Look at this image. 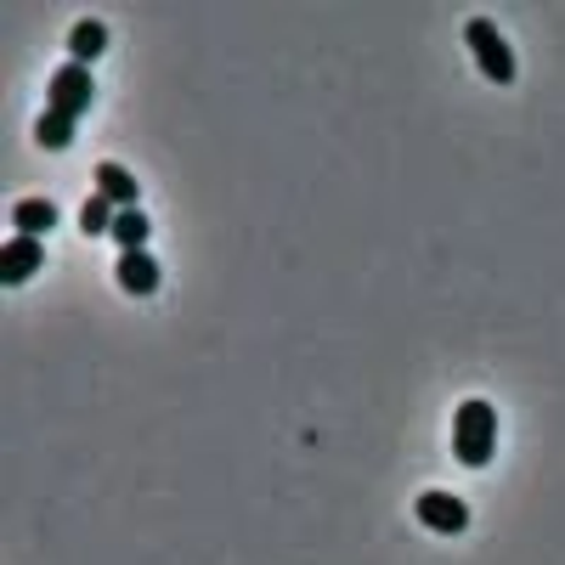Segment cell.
Instances as JSON below:
<instances>
[{
	"instance_id": "obj_1",
	"label": "cell",
	"mask_w": 565,
	"mask_h": 565,
	"mask_svg": "<svg viewBox=\"0 0 565 565\" xmlns=\"http://www.w3.org/2000/svg\"><path fill=\"white\" fill-rule=\"evenodd\" d=\"M452 452L469 469L492 463V452H498V407L492 402H481V396L458 402V413H452Z\"/></svg>"
},
{
	"instance_id": "obj_2",
	"label": "cell",
	"mask_w": 565,
	"mask_h": 565,
	"mask_svg": "<svg viewBox=\"0 0 565 565\" xmlns=\"http://www.w3.org/2000/svg\"><path fill=\"white\" fill-rule=\"evenodd\" d=\"M463 40H469V52H476V68H481L492 85H514V52H509V40L498 34V23L469 18V23H463Z\"/></svg>"
},
{
	"instance_id": "obj_3",
	"label": "cell",
	"mask_w": 565,
	"mask_h": 565,
	"mask_svg": "<svg viewBox=\"0 0 565 565\" xmlns=\"http://www.w3.org/2000/svg\"><path fill=\"white\" fill-rule=\"evenodd\" d=\"M97 97V79H90L85 63H63L52 79H45V114H63V119H79Z\"/></svg>"
},
{
	"instance_id": "obj_4",
	"label": "cell",
	"mask_w": 565,
	"mask_h": 565,
	"mask_svg": "<svg viewBox=\"0 0 565 565\" xmlns=\"http://www.w3.org/2000/svg\"><path fill=\"white\" fill-rule=\"evenodd\" d=\"M413 514H418V526H430V532H441V537H458V532L469 526V509H463V498H452V492H418Z\"/></svg>"
},
{
	"instance_id": "obj_5",
	"label": "cell",
	"mask_w": 565,
	"mask_h": 565,
	"mask_svg": "<svg viewBox=\"0 0 565 565\" xmlns=\"http://www.w3.org/2000/svg\"><path fill=\"white\" fill-rule=\"evenodd\" d=\"M40 266H45V244H40V238H23V232H12L7 249H0V282H7V289H18V282H29Z\"/></svg>"
},
{
	"instance_id": "obj_6",
	"label": "cell",
	"mask_w": 565,
	"mask_h": 565,
	"mask_svg": "<svg viewBox=\"0 0 565 565\" xmlns=\"http://www.w3.org/2000/svg\"><path fill=\"white\" fill-rule=\"evenodd\" d=\"M114 277H119V289H125V295H136V300L159 295V260H153L148 249H125V255H119V266H114Z\"/></svg>"
},
{
	"instance_id": "obj_7",
	"label": "cell",
	"mask_w": 565,
	"mask_h": 565,
	"mask_svg": "<svg viewBox=\"0 0 565 565\" xmlns=\"http://www.w3.org/2000/svg\"><path fill=\"white\" fill-rule=\"evenodd\" d=\"M90 175H97V193L114 204V210H141L136 204V175L125 170V164H114V159H103L97 170H90Z\"/></svg>"
},
{
	"instance_id": "obj_8",
	"label": "cell",
	"mask_w": 565,
	"mask_h": 565,
	"mask_svg": "<svg viewBox=\"0 0 565 565\" xmlns=\"http://www.w3.org/2000/svg\"><path fill=\"white\" fill-rule=\"evenodd\" d=\"M103 52H108V29H103L97 18H79V23L68 29V63H85V68H90Z\"/></svg>"
},
{
	"instance_id": "obj_9",
	"label": "cell",
	"mask_w": 565,
	"mask_h": 565,
	"mask_svg": "<svg viewBox=\"0 0 565 565\" xmlns=\"http://www.w3.org/2000/svg\"><path fill=\"white\" fill-rule=\"evenodd\" d=\"M12 226L23 232V238H45V232L57 226V204L52 199H18L12 204Z\"/></svg>"
},
{
	"instance_id": "obj_10",
	"label": "cell",
	"mask_w": 565,
	"mask_h": 565,
	"mask_svg": "<svg viewBox=\"0 0 565 565\" xmlns=\"http://www.w3.org/2000/svg\"><path fill=\"white\" fill-rule=\"evenodd\" d=\"M148 232H153V221L141 215V210H119V221H114V244H119V255H125V249H148Z\"/></svg>"
},
{
	"instance_id": "obj_11",
	"label": "cell",
	"mask_w": 565,
	"mask_h": 565,
	"mask_svg": "<svg viewBox=\"0 0 565 565\" xmlns=\"http://www.w3.org/2000/svg\"><path fill=\"white\" fill-rule=\"evenodd\" d=\"M114 221H119V210H114L103 193H90V199L79 204V232H85V238H103V232H114Z\"/></svg>"
},
{
	"instance_id": "obj_12",
	"label": "cell",
	"mask_w": 565,
	"mask_h": 565,
	"mask_svg": "<svg viewBox=\"0 0 565 565\" xmlns=\"http://www.w3.org/2000/svg\"><path fill=\"white\" fill-rule=\"evenodd\" d=\"M34 141H40V148H52V153H63L68 141H74V119H63V114H40V119H34Z\"/></svg>"
}]
</instances>
